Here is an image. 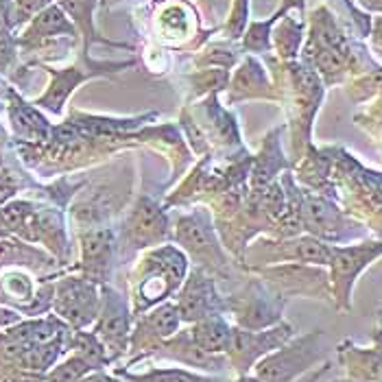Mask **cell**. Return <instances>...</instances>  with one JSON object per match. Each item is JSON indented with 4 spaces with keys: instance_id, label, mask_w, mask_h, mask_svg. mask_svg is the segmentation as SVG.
<instances>
[{
    "instance_id": "6da1fadb",
    "label": "cell",
    "mask_w": 382,
    "mask_h": 382,
    "mask_svg": "<svg viewBox=\"0 0 382 382\" xmlns=\"http://www.w3.org/2000/svg\"><path fill=\"white\" fill-rule=\"evenodd\" d=\"M317 347L312 345V339H304L302 343L288 347L286 352L269 358V361L260 367V378L264 382H286L288 378H293L300 369H304L306 363H310L317 352Z\"/></svg>"
},
{
    "instance_id": "7a4b0ae2",
    "label": "cell",
    "mask_w": 382,
    "mask_h": 382,
    "mask_svg": "<svg viewBox=\"0 0 382 382\" xmlns=\"http://www.w3.org/2000/svg\"><path fill=\"white\" fill-rule=\"evenodd\" d=\"M232 339V334L228 332L226 324L218 319H208L204 324H199L195 330V341L201 350L206 352H221L226 350Z\"/></svg>"
},
{
    "instance_id": "3957f363",
    "label": "cell",
    "mask_w": 382,
    "mask_h": 382,
    "mask_svg": "<svg viewBox=\"0 0 382 382\" xmlns=\"http://www.w3.org/2000/svg\"><path fill=\"white\" fill-rule=\"evenodd\" d=\"M306 216L312 228H317L321 234H332V228L336 226V212L324 201H310L306 206Z\"/></svg>"
},
{
    "instance_id": "277c9868",
    "label": "cell",
    "mask_w": 382,
    "mask_h": 382,
    "mask_svg": "<svg viewBox=\"0 0 382 382\" xmlns=\"http://www.w3.org/2000/svg\"><path fill=\"white\" fill-rule=\"evenodd\" d=\"M206 306H208V297H206V286L199 284V282H192L188 286V290L184 293V300H182V310H184V317L188 319H195L199 314L206 312Z\"/></svg>"
},
{
    "instance_id": "5b68a950",
    "label": "cell",
    "mask_w": 382,
    "mask_h": 382,
    "mask_svg": "<svg viewBox=\"0 0 382 382\" xmlns=\"http://www.w3.org/2000/svg\"><path fill=\"white\" fill-rule=\"evenodd\" d=\"M151 324L157 330V334H173L175 328H177V312H175V308H162L160 312H155Z\"/></svg>"
},
{
    "instance_id": "8992f818",
    "label": "cell",
    "mask_w": 382,
    "mask_h": 382,
    "mask_svg": "<svg viewBox=\"0 0 382 382\" xmlns=\"http://www.w3.org/2000/svg\"><path fill=\"white\" fill-rule=\"evenodd\" d=\"M35 27H37L39 31H47V33L68 29V25H66L63 16H61L57 9H49L47 13H42V16L37 18V22H35Z\"/></svg>"
},
{
    "instance_id": "52a82bcc",
    "label": "cell",
    "mask_w": 382,
    "mask_h": 382,
    "mask_svg": "<svg viewBox=\"0 0 382 382\" xmlns=\"http://www.w3.org/2000/svg\"><path fill=\"white\" fill-rule=\"evenodd\" d=\"M144 382H204V380H199L184 371H164V374H155V376L147 378Z\"/></svg>"
},
{
    "instance_id": "ba28073f",
    "label": "cell",
    "mask_w": 382,
    "mask_h": 382,
    "mask_svg": "<svg viewBox=\"0 0 382 382\" xmlns=\"http://www.w3.org/2000/svg\"><path fill=\"white\" fill-rule=\"evenodd\" d=\"M3 218H5V223H9V226H20L22 223V218H25V208L22 206H11V208H7L5 212H3Z\"/></svg>"
},
{
    "instance_id": "9c48e42d",
    "label": "cell",
    "mask_w": 382,
    "mask_h": 382,
    "mask_svg": "<svg viewBox=\"0 0 382 382\" xmlns=\"http://www.w3.org/2000/svg\"><path fill=\"white\" fill-rule=\"evenodd\" d=\"M11 190H13V186L7 182V179H3V177H0V201H3V199H7V197L11 195Z\"/></svg>"
},
{
    "instance_id": "30bf717a",
    "label": "cell",
    "mask_w": 382,
    "mask_h": 382,
    "mask_svg": "<svg viewBox=\"0 0 382 382\" xmlns=\"http://www.w3.org/2000/svg\"><path fill=\"white\" fill-rule=\"evenodd\" d=\"M18 3H20V7H25V11H33L44 3V0H18Z\"/></svg>"
},
{
    "instance_id": "8fae6325",
    "label": "cell",
    "mask_w": 382,
    "mask_h": 382,
    "mask_svg": "<svg viewBox=\"0 0 382 382\" xmlns=\"http://www.w3.org/2000/svg\"><path fill=\"white\" fill-rule=\"evenodd\" d=\"M7 31V18H5V13L0 11V35H3Z\"/></svg>"
},
{
    "instance_id": "7c38bea8",
    "label": "cell",
    "mask_w": 382,
    "mask_h": 382,
    "mask_svg": "<svg viewBox=\"0 0 382 382\" xmlns=\"http://www.w3.org/2000/svg\"><path fill=\"white\" fill-rule=\"evenodd\" d=\"M376 33L382 37V20H378V25H376Z\"/></svg>"
},
{
    "instance_id": "4fadbf2b",
    "label": "cell",
    "mask_w": 382,
    "mask_h": 382,
    "mask_svg": "<svg viewBox=\"0 0 382 382\" xmlns=\"http://www.w3.org/2000/svg\"><path fill=\"white\" fill-rule=\"evenodd\" d=\"M245 382H252V380H245Z\"/></svg>"
}]
</instances>
